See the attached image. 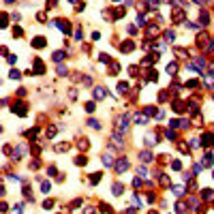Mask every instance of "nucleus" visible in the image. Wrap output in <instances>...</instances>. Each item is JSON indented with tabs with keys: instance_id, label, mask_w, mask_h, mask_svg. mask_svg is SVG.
<instances>
[{
	"instance_id": "nucleus-27",
	"label": "nucleus",
	"mask_w": 214,
	"mask_h": 214,
	"mask_svg": "<svg viewBox=\"0 0 214 214\" xmlns=\"http://www.w3.org/2000/svg\"><path fill=\"white\" fill-rule=\"evenodd\" d=\"M167 139H175V133H173V131H167Z\"/></svg>"
},
{
	"instance_id": "nucleus-4",
	"label": "nucleus",
	"mask_w": 214,
	"mask_h": 214,
	"mask_svg": "<svg viewBox=\"0 0 214 214\" xmlns=\"http://www.w3.org/2000/svg\"><path fill=\"white\" fill-rule=\"evenodd\" d=\"M94 96L96 98H105L107 96V90H105V88H94Z\"/></svg>"
},
{
	"instance_id": "nucleus-10",
	"label": "nucleus",
	"mask_w": 214,
	"mask_h": 214,
	"mask_svg": "<svg viewBox=\"0 0 214 214\" xmlns=\"http://www.w3.org/2000/svg\"><path fill=\"white\" fill-rule=\"evenodd\" d=\"M133 118H135V122H139V124H146V122H148V118L144 116V114H135Z\"/></svg>"
},
{
	"instance_id": "nucleus-22",
	"label": "nucleus",
	"mask_w": 214,
	"mask_h": 214,
	"mask_svg": "<svg viewBox=\"0 0 214 214\" xmlns=\"http://www.w3.org/2000/svg\"><path fill=\"white\" fill-rule=\"evenodd\" d=\"M146 114H148V116H154L156 109H154V107H146Z\"/></svg>"
},
{
	"instance_id": "nucleus-12",
	"label": "nucleus",
	"mask_w": 214,
	"mask_h": 214,
	"mask_svg": "<svg viewBox=\"0 0 214 214\" xmlns=\"http://www.w3.org/2000/svg\"><path fill=\"white\" fill-rule=\"evenodd\" d=\"M171 191H173V195H178V197H182V195H184V186H173Z\"/></svg>"
},
{
	"instance_id": "nucleus-26",
	"label": "nucleus",
	"mask_w": 214,
	"mask_h": 214,
	"mask_svg": "<svg viewBox=\"0 0 214 214\" xmlns=\"http://www.w3.org/2000/svg\"><path fill=\"white\" fill-rule=\"evenodd\" d=\"M54 135H56V129H54V127L47 129V137H54Z\"/></svg>"
},
{
	"instance_id": "nucleus-23",
	"label": "nucleus",
	"mask_w": 214,
	"mask_h": 214,
	"mask_svg": "<svg viewBox=\"0 0 214 214\" xmlns=\"http://www.w3.org/2000/svg\"><path fill=\"white\" fill-rule=\"evenodd\" d=\"M101 180V173H92V184H96Z\"/></svg>"
},
{
	"instance_id": "nucleus-30",
	"label": "nucleus",
	"mask_w": 214,
	"mask_h": 214,
	"mask_svg": "<svg viewBox=\"0 0 214 214\" xmlns=\"http://www.w3.org/2000/svg\"><path fill=\"white\" fill-rule=\"evenodd\" d=\"M148 2H152V7H158V2H156V0H148Z\"/></svg>"
},
{
	"instance_id": "nucleus-9",
	"label": "nucleus",
	"mask_w": 214,
	"mask_h": 214,
	"mask_svg": "<svg viewBox=\"0 0 214 214\" xmlns=\"http://www.w3.org/2000/svg\"><path fill=\"white\" fill-rule=\"evenodd\" d=\"M122 191H124V189H122V184H114V186H111V193L116 195V197H118V195H122Z\"/></svg>"
},
{
	"instance_id": "nucleus-11",
	"label": "nucleus",
	"mask_w": 214,
	"mask_h": 214,
	"mask_svg": "<svg viewBox=\"0 0 214 214\" xmlns=\"http://www.w3.org/2000/svg\"><path fill=\"white\" fill-rule=\"evenodd\" d=\"M204 146H214V135H206L204 137Z\"/></svg>"
},
{
	"instance_id": "nucleus-18",
	"label": "nucleus",
	"mask_w": 214,
	"mask_h": 214,
	"mask_svg": "<svg viewBox=\"0 0 214 214\" xmlns=\"http://www.w3.org/2000/svg\"><path fill=\"white\" fill-rule=\"evenodd\" d=\"M41 189H43V193H49V189H52V184H49V182H43V184H41Z\"/></svg>"
},
{
	"instance_id": "nucleus-25",
	"label": "nucleus",
	"mask_w": 214,
	"mask_h": 214,
	"mask_svg": "<svg viewBox=\"0 0 214 214\" xmlns=\"http://www.w3.org/2000/svg\"><path fill=\"white\" fill-rule=\"evenodd\" d=\"M175 210H178V212H184L186 208H184V204H175Z\"/></svg>"
},
{
	"instance_id": "nucleus-16",
	"label": "nucleus",
	"mask_w": 214,
	"mask_h": 214,
	"mask_svg": "<svg viewBox=\"0 0 214 214\" xmlns=\"http://www.w3.org/2000/svg\"><path fill=\"white\" fill-rule=\"evenodd\" d=\"M9 77H11V79H19V71H17V69H13V71H11V75H9Z\"/></svg>"
},
{
	"instance_id": "nucleus-17",
	"label": "nucleus",
	"mask_w": 214,
	"mask_h": 214,
	"mask_svg": "<svg viewBox=\"0 0 214 214\" xmlns=\"http://www.w3.org/2000/svg\"><path fill=\"white\" fill-rule=\"evenodd\" d=\"M88 124H90L92 129H101V122H96V120H88Z\"/></svg>"
},
{
	"instance_id": "nucleus-14",
	"label": "nucleus",
	"mask_w": 214,
	"mask_h": 214,
	"mask_svg": "<svg viewBox=\"0 0 214 214\" xmlns=\"http://www.w3.org/2000/svg\"><path fill=\"white\" fill-rule=\"evenodd\" d=\"M64 56H67L64 52H56V54H54V60H56V62H60V60H64Z\"/></svg>"
},
{
	"instance_id": "nucleus-21",
	"label": "nucleus",
	"mask_w": 214,
	"mask_h": 214,
	"mask_svg": "<svg viewBox=\"0 0 214 214\" xmlns=\"http://www.w3.org/2000/svg\"><path fill=\"white\" fill-rule=\"evenodd\" d=\"M118 88H120V90H118V92H127V90H129V86H127V84H124V81H122V84H118Z\"/></svg>"
},
{
	"instance_id": "nucleus-15",
	"label": "nucleus",
	"mask_w": 214,
	"mask_h": 214,
	"mask_svg": "<svg viewBox=\"0 0 214 214\" xmlns=\"http://www.w3.org/2000/svg\"><path fill=\"white\" fill-rule=\"evenodd\" d=\"M45 45V41H43V36H36V41H34V47H43Z\"/></svg>"
},
{
	"instance_id": "nucleus-13",
	"label": "nucleus",
	"mask_w": 214,
	"mask_h": 214,
	"mask_svg": "<svg viewBox=\"0 0 214 214\" xmlns=\"http://www.w3.org/2000/svg\"><path fill=\"white\" fill-rule=\"evenodd\" d=\"M175 71H178V64H175V62H171V64H167V73H169V75H173Z\"/></svg>"
},
{
	"instance_id": "nucleus-20",
	"label": "nucleus",
	"mask_w": 214,
	"mask_h": 214,
	"mask_svg": "<svg viewBox=\"0 0 214 214\" xmlns=\"http://www.w3.org/2000/svg\"><path fill=\"white\" fill-rule=\"evenodd\" d=\"M165 39H167L169 43H171V41L175 39V34H173V32H165Z\"/></svg>"
},
{
	"instance_id": "nucleus-6",
	"label": "nucleus",
	"mask_w": 214,
	"mask_h": 214,
	"mask_svg": "<svg viewBox=\"0 0 214 214\" xmlns=\"http://www.w3.org/2000/svg\"><path fill=\"white\" fill-rule=\"evenodd\" d=\"M103 165H114V156L111 154H109V152H107V154H103Z\"/></svg>"
},
{
	"instance_id": "nucleus-5",
	"label": "nucleus",
	"mask_w": 214,
	"mask_h": 214,
	"mask_svg": "<svg viewBox=\"0 0 214 214\" xmlns=\"http://www.w3.org/2000/svg\"><path fill=\"white\" fill-rule=\"evenodd\" d=\"M201 197H204V199H208V201H212V199H214V191H212V189H206L204 193H201Z\"/></svg>"
},
{
	"instance_id": "nucleus-2",
	"label": "nucleus",
	"mask_w": 214,
	"mask_h": 214,
	"mask_svg": "<svg viewBox=\"0 0 214 214\" xmlns=\"http://www.w3.org/2000/svg\"><path fill=\"white\" fill-rule=\"evenodd\" d=\"M204 81L208 88H214V71H210V73H204Z\"/></svg>"
},
{
	"instance_id": "nucleus-28",
	"label": "nucleus",
	"mask_w": 214,
	"mask_h": 214,
	"mask_svg": "<svg viewBox=\"0 0 214 214\" xmlns=\"http://www.w3.org/2000/svg\"><path fill=\"white\" fill-rule=\"evenodd\" d=\"M171 167H173V169H180V167H182V163H180V161H173Z\"/></svg>"
},
{
	"instance_id": "nucleus-1",
	"label": "nucleus",
	"mask_w": 214,
	"mask_h": 214,
	"mask_svg": "<svg viewBox=\"0 0 214 214\" xmlns=\"http://www.w3.org/2000/svg\"><path fill=\"white\" fill-rule=\"evenodd\" d=\"M114 169H116L118 173H122V171H127L129 169V158H120L118 163H114Z\"/></svg>"
},
{
	"instance_id": "nucleus-32",
	"label": "nucleus",
	"mask_w": 214,
	"mask_h": 214,
	"mask_svg": "<svg viewBox=\"0 0 214 214\" xmlns=\"http://www.w3.org/2000/svg\"><path fill=\"white\" fill-rule=\"evenodd\" d=\"M4 2H7V4H11V2H15V0H4Z\"/></svg>"
},
{
	"instance_id": "nucleus-29",
	"label": "nucleus",
	"mask_w": 214,
	"mask_h": 214,
	"mask_svg": "<svg viewBox=\"0 0 214 214\" xmlns=\"http://www.w3.org/2000/svg\"><path fill=\"white\" fill-rule=\"evenodd\" d=\"M86 214H94V210H92V208H86Z\"/></svg>"
},
{
	"instance_id": "nucleus-19",
	"label": "nucleus",
	"mask_w": 214,
	"mask_h": 214,
	"mask_svg": "<svg viewBox=\"0 0 214 214\" xmlns=\"http://www.w3.org/2000/svg\"><path fill=\"white\" fill-rule=\"evenodd\" d=\"M94 109H96V107H94V103H86V111H90V114H92Z\"/></svg>"
},
{
	"instance_id": "nucleus-7",
	"label": "nucleus",
	"mask_w": 214,
	"mask_h": 214,
	"mask_svg": "<svg viewBox=\"0 0 214 214\" xmlns=\"http://www.w3.org/2000/svg\"><path fill=\"white\" fill-rule=\"evenodd\" d=\"M139 158H141V161H144V163H150L152 161V152H141V154H139Z\"/></svg>"
},
{
	"instance_id": "nucleus-24",
	"label": "nucleus",
	"mask_w": 214,
	"mask_h": 214,
	"mask_svg": "<svg viewBox=\"0 0 214 214\" xmlns=\"http://www.w3.org/2000/svg\"><path fill=\"white\" fill-rule=\"evenodd\" d=\"M58 75H67V67H58Z\"/></svg>"
},
{
	"instance_id": "nucleus-8",
	"label": "nucleus",
	"mask_w": 214,
	"mask_h": 214,
	"mask_svg": "<svg viewBox=\"0 0 214 214\" xmlns=\"http://www.w3.org/2000/svg\"><path fill=\"white\" fill-rule=\"evenodd\" d=\"M199 19H201V26H208V24H210V15H208V13H204V11H201Z\"/></svg>"
},
{
	"instance_id": "nucleus-31",
	"label": "nucleus",
	"mask_w": 214,
	"mask_h": 214,
	"mask_svg": "<svg viewBox=\"0 0 214 214\" xmlns=\"http://www.w3.org/2000/svg\"><path fill=\"white\" fill-rule=\"evenodd\" d=\"M195 2H197V4H204V2H206V0H195Z\"/></svg>"
},
{
	"instance_id": "nucleus-3",
	"label": "nucleus",
	"mask_w": 214,
	"mask_h": 214,
	"mask_svg": "<svg viewBox=\"0 0 214 214\" xmlns=\"http://www.w3.org/2000/svg\"><path fill=\"white\" fill-rule=\"evenodd\" d=\"M156 144V135L154 133H148L146 135V146H154Z\"/></svg>"
}]
</instances>
